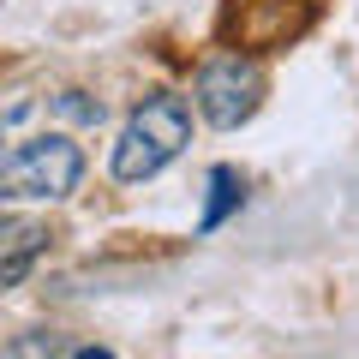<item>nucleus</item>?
I'll return each instance as SVG.
<instances>
[{
  "label": "nucleus",
  "mask_w": 359,
  "mask_h": 359,
  "mask_svg": "<svg viewBox=\"0 0 359 359\" xmlns=\"http://www.w3.org/2000/svg\"><path fill=\"white\" fill-rule=\"evenodd\" d=\"M84 174V150L72 138H30L0 162V198H66Z\"/></svg>",
  "instance_id": "2"
},
{
  "label": "nucleus",
  "mask_w": 359,
  "mask_h": 359,
  "mask_svg": "<svg viewBox=\"0 0 359 359\" xmlns=\"http://www.w3.org/2000/svg\"><path fill=\"white\" fill-rule=\"evenodd\" d=\"M72 359H114V353H102V347H84V353H72Z\"/></svg>",
  "instance_id": "9"
},
{
  "label": "nucleus",
  "mask_w": 359,
  "mask_h": 359,
  "mask_svg": "<svg viewBox=\"0 0 359 359\" xmlns=\"http://www.w3.org/2000/svg\"><path fill=\"white\" fill-rule=\"evenodd\" d=\"M6 359H72V353L60 347V335H18L6 347Z\"/></svg>",
  "instance_id": "6"
},
{
  "label": "nucleus",
  "mask_w": 359,
  "mask_h": 359,
  "mask_svg": "<svg viewBox=\"0 0 359 359\" xmlns=\"http://www.w3.org/2000/svg\"><path fill=\"white\" fill-rule=\"evenodd\" d=\"M60 108H66L72 120H102V102H84L78 90H66V96H60Z\"/></svg>",
  "instance_id": "8"
},
{
  "label": "nucleus",
  "mask_w": 359,
  "mask_h": 359,
  "mask_svg": "<svg viewBox=\"0 0 359 359\" xmlns=\"http://www.w3.org/2000/svg\"><path fill=\"white\" fill-rule=\"evenodd\" d=\"M198 108H204L210 126L233 132L240 120L257 114V102H264V72H257L252 54H216V60L198 66Z\"/></svg>",
  "instance_id": "3"
},
{
  "label": "nucleus",
  "mask_w": 359,
  "mask_h": 359,
  "mask_svg": "<svg viewBox=\"0 0 359 359\" xmlns=\"http://www.w3.org/2000/svg\"><path fill=\"white\" fill-rule=\"evenodd\" d=\"M48 245V228L25 216H0V287H18L30 276V264L42 257Z\"/></svg>",
  "instance_id": "5"
},
{
  "label": "nucleus",
  "mask_w": 359,
  "mask_h": 359,
  "mask_svg": "<svg viewBox=\"0 0 359 359\" xmlns=\"http://www.w3.org/2000/svg\"><path fill=\"white\" fill-rule=\"evenodd\" d=\"M311 18H318V0H228L222 36L240 42V48H252V54L257 48H287L294 36L311 30Z\"/></svg>",
  "instance_id": "4"
},
{
  "label": "nucleus",
  "mask_w": 359,
  "mask_h": 359,
  "mask_svg": "<svg viewBox=\"0 0 359 359\" xmlns=\"http://www.w3.org/2000/svg\"><path fill=\"white\" fill-rule=\"evenodd\" d=\"M186 138H192V108L180 102V96H144L138 114L126 120V132H120V144H114V174L120 180L162 174V168L186 150Z\"/></svg>",
  "instance_id": "1"
},
{
  "label": "nucleus",
  "mask_w": 359,
  "mask_h": 359,
  "mask_svg": "<svg viewBox=\"0 0 359 359\" xmlns=\"http://www.w3.org/2000/svg\"><path fill=\"white\" fill-rule=\"evenodd\" d=\"M210 192H216V198H210V210H204V228H216V222L233 210V198H240V192H233V174H228V168H216V174H210Z\"/></svg>",
  "instance_id": "7"
}]
</instances>
